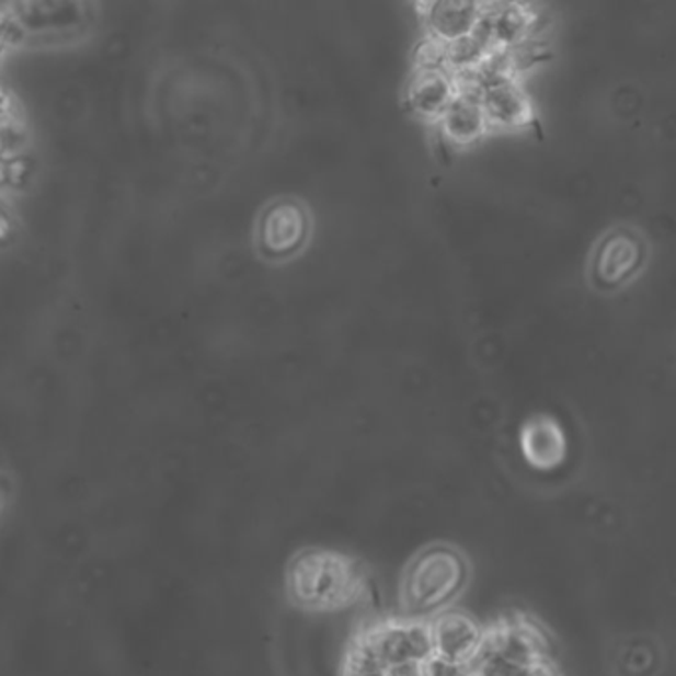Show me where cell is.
<instances>
[{"mask_svg": "<svg viewBox=\"0 0 676 676\" xmlns=\"http://www.w3.org/2000/svg\"><path fill=\"white\" fill-rule=\"evenodd\" d=\"M291 604L306 611H340L364 594L365 577L359 562L335 550H303L286 575Z\"/></svg>", "mask_w": 676, "mask_h": 676, "instance_id": "1", "label": "cell"}, {"mask_svg": "<svg viewBox=\"0 0 676 676\" xmlns=\"http://www.w3.org/2000/svg\"><path fill=\"white\" fill-rule=\"evenodd\" d=\"M469 583V562L452 546L435 543L416 553L401 582L406 619L431 621L450 609Z\"/></svg>", "mask_w": 676, "mask_h": 676, "instance_id": "2", "label": "cell"}, {"mask_svg": "<svg viewBox=\"0 0 676 676\" xmlns=\"http://www.w3.org/2000/svg\"><path fill=\"white\" fill-rule=\"evenodd\" d=\"M550 641L540 625L528 617H508L486 629L484 643L472 663L479 676H530L548 663Z\"/></svg>", "mask_w": 676, "mask_h": 676, "instance_id": "3", "label": "cell"}, {"mask_svg": "<svg viewBox=\"0 0 676 676\" xmlns=\"http://www.w3.org/2000/svg\"><path fill=\"white\" fill-rule=\"evenodd\" d=\"M427 623L433 655L458 666H470L477 661L486 629L474 617L447 609Z\"/></svg>", "mask_w": 676, "mask_h": 676, "instance_id": "4", "label": "cell"}, {"mask_svg": "<svg viewBox=\"0 0 676 676\" xmlns=\"http://www.w3.org/2000/svg\"><path fill=\"white\" fill-rule=\"evenodd\" d=\"M534 19L528 7L522 4H486L480 7L479 21L472 32L490 50H511L530 34Z\"/></svg>", "mask_w": 676, "mask_h": 676, "instance_id": "5", "label": "cell"}, {"mask_svg": "<svg viewBox=\"0 0 676 676\" xmlns=\"http://www.w3.org/2000/svg\"><path fill=\"white\" fill-rule=\"evenodd\" d=\"M522 455L534 469L560 467L568 452V440L560 423L548 415L531 416L520 431Z\"/></svg>", "mask_w": 676, "mask_h": 676, "instance_id": "6", "label": "cell"}, {"mask_svg": "<svg viewBox=\"0 0 676 676\" xmlns=\"http://www.w3.org/2000/svg\"><path fill=\"white\" fill-rule=\"evenodd\" d=\"M308 232V217L298 203L284 200L266 213L262 225V239L272 252H290L298 249Z\"/></svg>", "mask_w": 676, "mask_h": 676, "instance_id": "7", "label": "cell"}, {"mask_svg": "<svg viewBox=\"0 0 676 676\" xmlns=\"http://www.w3.org/2000/svg\"><path fill=\"white\" fill-rule=\"evenodd\" d=\"M643 256V247L637 237L627 230H617L601 242L595 259V268L607 284L623 280L635 271Z\"/></svg>", "mask_w": 676, "mask_h": 676, "instance_id": "8", "label": "cell"}, {"mask_svg": "<svg viewBox=\"0 0 676 676\" xmlns=\"http://www.w3.org/2000/svg\"><path fill=\"white\" fill-rule=\"evenodd\" d=\"M455 98V82L447 70H419L406 90L409 105L423 117H440Z\"/></svg>", "mask_w": 676, "mask_h": 676, "instance_id": "9", "label": "cell"}, {"mask_svg": "<svg viewBox=\"0 0 676 676\" xmlns=\"http://www.w3.org/2000/svg\"><path fill=\"white\" fill-rule=\"evenodd\" d=\"M480 104L489 122L504 127H518L531 117L530 100L512 78L489 88L480 95Z\"/></svg>", "mask_w": 676, "mask_h": 676, "instance_id": "10", "label": "cell"}, {"mask_svg": "<svg viewBox=\"0 0 676 676\" xmlns=\"http://www.w3.org/2000/svg\"><path fill=\"white\" fill-rule=\"evenodd\" d=\"M440 124L445 136L455 144H472L486 131V114L477 98L458 94L440 114Z\"/></svg>", "mask_w": 676, "mask_h": 676, "instance_id": "11", "label": "cell"}, {"mask_svg": "<svg viewBox=\"0 0 676 676\" xmlns=\"http://www.w3.org/2000/svg\"><path fill=\"white\" fill-rule=\"evenodd\" d=\"M479 12L480 4L474 2H433L427 7L425 19L433 38L447 44L474 31Z\"/></svg>", "mask_w": 676, "mask_h": 676, "instance_id": "12", "label": "cell"}, {"mask_svg": "<svg viewBox=\"0 0 676 676\" xmlns=\"http://www.w3.org/2000/svg\"><path fill=\"white\" fill-rule=\"evenodd\" d=\"M489 53V46L480 41L474 32H470L462 38L445 44V64L460 73L469 72L474 66H479Z\"/></svg>", "mask_w": 676, "mask_h": 676, "instance_id": "13", "label": "cell"}, {"mask_svg": "<svg viewBox=\"0 0 676 676\" xmlns=\"http://www.w3.org/2000/svg\"><path fill=\"white\" fill-rule=\"evenodd\" d=\"M530 676H562L555 668H553L550 663H543V665L536 666L534 671H531Z\"/></svg>", "mask_w": 676, "mask_h": 676, "instance_id": "14", "label": "cell"}, {"mask_svg": "<svg viewBox=\"0 0 676 676\" xmlns=\"http://www.w3.org/2000/svg\"><path fill=\"white\" fill-rule=\"evenodd\" d=\"M458 676H479V675L474 673V668H472V666H467V668H465V671H462V673H460V675Z\"/></svg>", "mask_w": 676, "mask_h": 676, "instance_id": "15", "label": "cell"}, {"mask_svg": "<svg viewBox=\"0 0 676 676\" xmlns=\"http://www.w3.org/2000/svg\"><path fill=\"white\" fill-rule=\"evenodd\" d=\"M2 502H4V492H2V484H0V506H2Z\"/></svg>", "mask_w": 676, "mask_h": 676, "instance_id": "16", "label": "cell"}, {"mask_svg": "<svg viewBox=\"0 0 676 676\" xmlns=\"http://www.w3.org/2000/svg\"><path fill=\"white\" fill-rule=\"evenodd\" d=\"M345 676H387V675H379V673H374V675H345Z\"/></svg>", "mask_w": 676, "mask_h": 676, "instance_id": "17", "label": "cell"}]
</instances>
